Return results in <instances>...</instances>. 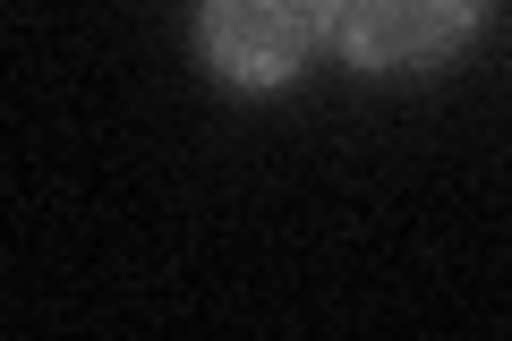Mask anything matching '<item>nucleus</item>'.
<instances>
[{"mask_svg": "<svg viewBox=\"0 0 512 341\" xmlns=\"http://www.w3.org/2000/svg\"><path fill=\"white\" fill-rule=\"evenodd\" d=\"M316 18H325V60L359 77H427L470 52L487 0H316Z\"/></svg>", "mask_w": 512, "mask_h": 341, "instance_id": "obj_1", "label": "nucleus"}, {"mask_svg": "<svg viewBox=\"0 0 512 341\" xmlns=\"http://www.w3.org/2000/svg\"><path fill=\"white\" fill-rule=\"evenodd\" d=\"M197 60L231 94H274L325 60L316 0H197Z\"/></svg>", "mask_w": 512, "mask_h": 341, "instance_id": "obj_2", "label": "nucleus"}]
</instances>
